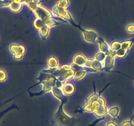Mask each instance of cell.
I'll list each match as a JSON object with an SVG mask.
<instances>
[{"label": "cell", "instance_id": "28", "mask_svg": "<svg viewBox=\"0 0 134 126\" xmlns=\"http://www.w3.org/2000/svg\"><path fill=\"white\" fill-rule=\"evenodd\" d=\"M7 79V74L3 70L0 69V81H4Z\"/></svg>", "mask_w": 134, "mask_h": 126}, {"label": "cell", "instance_id": "19", "mask_svg": "<svg viewBox=\"0 0 134 126\" xmlns=\"http://www.w3.org/2000/svg\"><path fill=\"white\" fill-rule=\"evenodd\" d=\"M119 112H120V109H119V107H116V106H115V107H112L108 110V112L107 114H109L111 117H112L113 119L117 118L118 116H119Z\"/></svg>", "mask_w": 134, "mask_h": 126}, {"label": "cell", "instance_id": "35", "mask_svg": "<svg viewBox=\"0 0 134 126\" xmlns=\"http://www.w3.org/2000/svg\"><path fill=\"white\" fill-rule=\"evenodd\" d=\"M31 1L34 3L37 4V5H39L42 2V0H31Z\"/></svg>", "mask_w": 134, "mask_h": 126}, {"label": "cell", "instance_id": "6", "mask_svg": "<svg viewBox=\"0 0 134 126\" xmlns=\"http://www.w3.org/2000/svg\"><path fill=\"white\" fill-rule=\"evenodd\" d=\"M9 51L13 54V57L16 60H20L26 52V49L23 45L16 44H12L9 47Z\"/></svg>", "mask_w": 134, "mask_h": 126}, {"label": "cell", "instance_id": "31", "mask_svg": "<svg viewBox=\"0 0 134 126\" xmlns=\"http://www.w3.org/2000/svg\"><path fill=\"white\" fill-rule=\"evenodd\" d=\"M126 31L130 34L134 33V24H129L126 27Z\"/></svg>", "mask_w": 134, "mask_h": 126}, {"label": "cell", "instance_id": "37", "mask_svg": "<svg viewBox=\"0 0 134 126\" xmlns=\"http://www.w3.org/2000/svg\"><path fill=\"white\" fill-rule=\"evenodd\" d=\"M132 80H133V81H134V78H132Z\"/></svg>", "mask_w": 134, "mask_h": 126}, {"label": "cell", "instance_id": "18", "mask_svg": "<svg viewBox=\"0 0 134 126\" xmlns=\"http://www.w3.org/2000/svg\"><path fill=\"white\" fill-rule=\"evenodd\" d=\"M91 68L93 69L96 70H104L103 69V62H101L98 61V60H93L92 62Z\"/></svg>", "mask_w": 134, "mask_h": 126}, {"label": "cell", "instance_id": "12", "mask_svg": "<svg viewBox=\"0 0 134 126\" xmlns=\"http://www.w3.org/2000/svg\"><path fill=\"white\" fill-rule=\"evenodd\" d=\"M75 87L74 85L70 83H65L62 87L63 93L67 95L72 94L75 92Z\"/></svg>", "mask_w": 134, "mask_h": 126}, {"label": "cell", "instance_id": "10", "mask_svg": "<svg viewBox=\"0 0 134 126\" xmlns=\"http://www.w3.org/2000/svg\"><path fill=\"white\" fill-rule=\"evenodd\" d=\"M103 64V69L105 72H110L113 68L115 64V58L111 57L109 55H107Z\"/></svg>", "mask_w": 134, "mask_h": 126}, {"label": "cell", "instance_id": "14", "mask_svg": "<svg viewBox=\"0 0 134 126\" xmlns=\"http://www.w3.org/2000/svg\"><path fill=\"white\" fill-rule=\"evenodd\" d=\"M108 112V110H107V108L106 106H101L96 111L94 112V114L98 117V118H102V117H104V116H105L106 114Z\"/></svg>", "mask_w": 134, "mask_h": 126}, {"label": "cell", "instance_id": "16", "mask_svg": "<svg viewBox=\"0 0 134 126\" xmlns=\"http://www.w3.org/2000/svg\"><path fill=\"white\" fill-rule=\"evenodd\" d=\"M9 7L11 11L14 12V13H18L22 9V4L14 2V1H12L10 5H9Z\"/></svg>", "mask_w": 134, "mask_h": 126}, {"label": "cell", "instance_id": "25", "mask_svg": "<svg viewBox=\"0 0 134 126\" xmlns=\"http://www.w3.org/2000/svg\"><path fill=\"white\" fill-rule=\"evenodd\" d=\"M86 72L84 70H79L75 72V76L73 77V78L75 80H81L82 79L84 76L86 75Z\"/></svg>", "mask_w": 134, "mask_h": 126}, {"label": "cell", "instance_id": "32", "mask_svg": "<svg viewBox=\"0 0 134 126\" xmlns=\"http://www.w3.org/2000/svg\"><path fill=\"white\" fill-rule=\"evenodd\" d=\"M12 1H14V2L18 3L26 4V5H27L29 2L31 1V0H12Z\"/></svg>", "mask_w": 134, "mask_h": 126}, {"label": "cell", "instance_id": "3", "mask_svg": "<svg viewBox=\"0 0 134 126\" xmlns=\"http://www.w3.org/2000/svg\"><path fill=\"white\" fill-rule=\"evenodd\" d=\"M37 80L39 81V82L37 83L35 85L41 84L43 85L42 91L39 92V93H30V96L41 95V94L47 93V92L51 91L52 88L54 87H56V81H58V79L56 77H54V76H51V75L48 74L43 73L42 72L39 73V76L37 77Z\"/></svg>", "mask_w": 134, "mask_h": 126}, {"label": "cell", "instance_id": "23", "mask_svg": "<svg viewBox=\"0 0 134 126\" xmlns=\"http://www.w3.org/2000/svg\"><path fill=\"white\" fill-rule=\"evenodd\" d=\"M106 56H107V55L105 53L102 52H99L98 53H97L96 55L95 59H94V60H98V61L101 62H103L105 59Z\"/></svg>", "mask_w": 134, "mask_h": 126}, {"label": "cell", "instance_id": "22", "mask_svg": "<svg viewBox=\"0 0 134 126\" xmlns=\"http://www.w3.org/2000/svg\"><path fill=\"white\" fill-rule=\"evenodd\" d=\"M110 49L115 51H119V49H121V43L119 41H113L111 43Z\"/></svg>", "mask_w": 134, "mask_h": 126}, {"label": "cell", "instance_id": "27", "mask_svg": "<svg viewBox=\"0 0 134 126\" xmlns=\"http://www.w3.org/2000/svg\"><path fill=\"white\" fill-rule=\"evenodd\" d=\"M133 118H134V116H133L132 117V118H131L130 120H127L123 122V123H122L121 126H134V124L133 123V122H132V120H133Z\"/></svg>", "mask_w": 134, "mask_h": 126}, {"label": "cell", "instance_id": "11", "mask_svg": "<svg viewBox=\"0 0 134 126\" xmlns=\"http://www.w3.org/2000/svg\"><path fill=\"white\" fill-rule=\"evenodd\" d=\"M97 42L99 44V51L100 52H103V53L105 54L106 55H108L109 51L110 50L109 46L107 45V43H106L104 41V39L103 38H102L101 37L98 36V38H97Z\"/></svg>", "mask_w": 134, "mask_h": 126}, {"label": "cell", "instance_id": "24", "mask_svg": "<svg viewBox=\"0 0 134 126\" xmlns=\"http://www.w3.org/2000/svg\"><path fill=\"white\" fill-rule=\"evenodd\" d=\"M56 7L62 9H66L69 6V1L68 0H60L58 3L56 5Z\"/></svg>", "mask_w": 134, "mask_h": 126}, {"label": "cell", "instance_id": "36", "mask_svg": "<svg viewBox=\"0 0 134 126\" xmlns=\"http://www.w3.org/2000/svg\"><path fill=\"white\" fill-rule=\"evenodd\" d=\"M106 126H117V125L114 123V122H108Z\"/></svg>", "mask_w": 134, "mask_h": 126}, {"label": "cell", "instance_id": "7", "mask_svg": "<svg viewBox=\"0 0 134 126\" xmlns=\"http://www.w3.org/2000/svg\"><path fill=\"white\" fill-rule=\"evenodd\" d=\"M101 106H102L100 102H99L98 100H96V101H92V102H90V103L86 104L85 106L82 108H79L78 109L77 111H76V112H94L95 111H96Z\"/></svg>", "mask_w": 134, "mask_h": 126}, {"label": "cell", "instance_id": "8", "mask_svg": "<svg viewBox=\"0 0 134 126\" xmlns=\"http://www.w3.org/2000/svg\"><path fill=\"white\" fill-rule=\"evenodd\" d=\"M79 28L81 30L83 34V38L85 41L90 43H96V39L98 38V35L92 30H87L85 29L81 28V27H79Z\"/></svg>", "mask_w": 134, "mask_h": 126}, {"label": "cell", "instance_id": "38", "mask_svg": "<svg viewBox=\"0 0 134 126\" xmlns=\"http://www.w3.org/2000/svg\"><path fill=\"white\" fill-rule=\"evenodd\" d=\"M0 1H1V0H0Z\"/></svg>", "mask_w": 134, "mask_h": 126}, {"label": "cell", "instance_id": "26", "mask_svg": "<svg viewBox=\"0 0 134 126\" xmlns=\"http://www.w3.org/2000/svg\"><path fill=\"white\" fill-rule=\"evenodd\" d=\"M127 52H128V51H126V50L122 49H120L119 51H116V56L120 58H122L126 55Z\"/></svg>", "mask_w": 134, "mask_h": 126}, {"label": "cell", "instance_id": "2", "mask_svg": "<svg viewBox=\"0 0 134 126\" xmlns=\"http://www.w3.org/2000/svg\"><path fill=\"white\" fill-rule=\"evenodd\" d=\"M41 72L54 76L58 80L62 81H65L66 80L73 78L75 74V72L71 69L70 65L68 64L63 65L60 68L44 69Z\"/></svg>", "mask_w": 134, "mask_h": 126}, {"label": "cell", "instance_id": "29", "mask_svg": "<svg viewBox=\"0 0 134 126\" xmlns=\"http://www.w3.org/2000/svg\"><path fill=\"white\" fill-rule=\"evenodd\" d=\"M27 6L28 7L29 9H30V10H31L32 11H34V10H35V9H36V8L37 7L38 5H37V4L33 3L32 1H30V2H29L27 4Z\"/></svg>", "mask_w": 134, "mask_h": 126}, {"label": "cell", "instance_id": "17", "mask_svg": "<svg viewBox=\"0 0 134 126\" xmlns=\"http://www.w3.org/2000/svg\"><path fill=\"white\" fill-rule=\"evenodd\" d=\"M49 28H50L46 25L44 27L42 28L41 30H39V34L43 40H45L47 37L48 36V33H49Z\"/></svg>", "mask_w": 134, "mask_h": 126}, {"label": "cell", "instance_id": "13", "mask_svg": "<svg viewBox=\"0 0 134 126\" xmlns=\"http://www.w3.org/2000/svg\"><path fill=\"white\" fill-rule=\"evenodd\" d=\"M86 58L82 55H76L73 58V63L77 64V65L85 66V64L86 61Z\"/></svg>", "mask_w": 134, "mask_h": 126}, {"label": "cell", "instance_id": "21", "mask_svg": "<svg viewBox=\"0 0 134 126\" xmlns=\"http://www.w3.org/2000/svg\"><path fill=\"white\" fill-rule=\"evenodd\" d=\"M45 26H46V24L44 23V22H43V21L39 18H35V20H34V28L38 30H41L42 28L44 27Z\"/></svg>", "mask_w": 134, "mask_h": 126}, {"label": "cell", "instance_id": "15", "mask_svg": "<svg viewBox=\"0 0 134 126\" xmlns=\"http://www.w3.org/2000/svg\"><path fill=\"white\" fill-rule=\"evenodd\" d=\"M47 65L50 68H58V61L57 59L54 56H50L47 60Z\"/></svg>", "mask_w": 134, "mask_h": 126}, {"label": "cell", "instance_id": "4", "mask_svg": "<svg viewBox=\"0 0 134 126\" xmlns=\"http://www.w3.org/2000/svg\"><path fill=\"white\" fill-rule=\"evenodd\" d=\"M64 104V103L60 104V107L57 110V112L56 113L55 118H56V121L63 126H73L71 123V119H73V118L69 117L64 112L63 110Z\"/></svg>", "mask_w": 134, "mask_h": 126}, {"label": "cell", "instance_id": "9", "mask_svg": "<svg viewBox=\"0 0 134 126\" xmlns=\"http://www.w3.org/2000/svg\"><path fill=\"white\" fill-rule=\"evenodd\" d=\"M51 92H52L53 95L56 98L60 100L61 103L66 104L68 102V98L64 95V93H63L62 90L61 89H60L58 87H54L52 89Z\"/></svg>", "mask_w": 134, "mask_h": 126}, {"label": "cell", "instance_id": "5", "mask_svg": "<svg viewBox=\"0 0 134 126\" xmlns=\"http://www.w3.org/2000/svg\"><path fill=\"white\" fill-rule=\"evenodd\" d=\"M52 14L58 17H60V18H62V19L66 20L68 22H69L71 25H73L75 27L78 28L79 27V25H77L75 23L74 20L72 18L71 15L70 14V13L66 10V9H62V8H59L58 7L55 6L52 9Z\"/></svg>", "mask_w": 134, "mask_h": 126}, {"label": "cell", "instance_id": "33", "mask_svg": "<svg viewBox=\"0 0 134 126\" xmlns=\"http://www.w3.org/2000/svg\"><path fill=\"white\" fill-rule=\"evenodd\" d=\"M108 55H109V56H111V57L115 58L116 56V51H113V50H112L110 49L109 51Z\"/></svg>", "mask_w": 134, "mask_h": 126}, {"label": "cell", "instance_id": "1", "mask_svg": "<svg viewBox=\"0 0 134 126\" xmlns=\"http://www.w3.org/2000/svg\"><path fill=\"white\" fill-rule=\"evenodd\" d=\"M33 12L36 15L37 18H39L41 20H42L43 22L49 28L54 26H56V25H59V23L56 21H62L64 23H68L66 20L54 15L48 9L42 6L38 5L36 9Z\"/></svg>", "mask_w": 134, "mask_h": 126}, {"label": "cell", "instance_id": "20", "mask_svg": "<svg viewBox=\"0 0 134 126\" xmlns=\"http://www.w3.org/2000/svg\"><path fill=\"white\" fill-rule=\"evenodd\" d=\"M134 42V39H131L129 40L124 41L122 42L121 43V49H122L126 50V51H128L130 48L131 47V46L132 45V44Z\"/></svg>", "mask_w": 134, "mask_h": 126}, {"label": "cell", "instance_id": "30", "mask_svg": "<svg viewBox=\"0 0 134 126\" xmlns=\"http://www.w3.org/2000/svg\"><path fill=\"white\" fill-rule=\"evenodd\" d=\"M12 1H13L12 0H9V1H0V7H9Z\"/></svg>", "mask_w": 134, "mask_h": 126}, {"label": "cell", "instance_id": "34", "mask_svg": "<svg viewBox=\"0 0 134 126\" xmlns=\"http://www.w3.org/2000/svg\"><path fill=\"white\" fill-rule=\"evenodd\" d=\"M92 59H86V63L85 64V66L88 67V68H91L92 62Z\"/></svg>", "mask_w": 134, "mask_h": 126}]
</instances>
